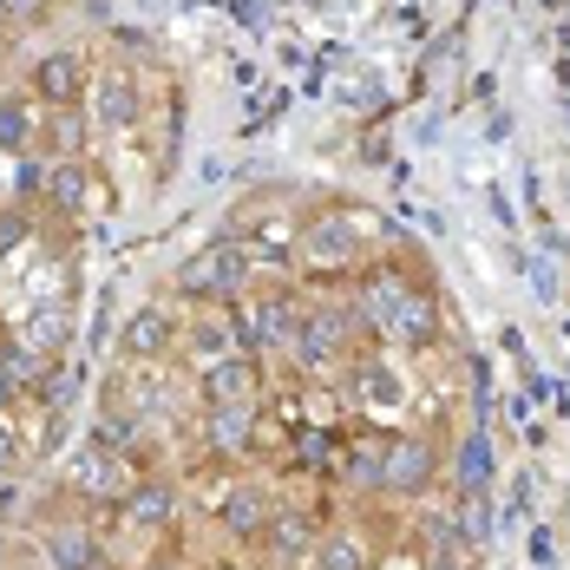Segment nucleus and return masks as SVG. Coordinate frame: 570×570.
<instances>
[{
	"label": "nucleus",
	"instance_id": "obj_1",
	"mask_svg": "<svg viewBox=\"0 0 570 570\" xmlns=\"http://www.w3.org/2000/svg\"><path fill=\"white\" fill-rule=\"evenodd\" d=\"M361 315H367V328H381V335L400 342V347H426L440 335L433 295H420L400 269H374V276L361 283Z\"/></svg>",
	"mask_w": 570,
	"mask_h": 570
},
{
	"label": "nucleus",
	"instance_id": "obj_2",
	"mask_svg": "<svg viewBox=\"0 0 570 570\" xmlns=\"http://www.w3.org/2000/svg\"><path fill=\"white\" fill-rule=\"evenodd\" d=\"M302 263H308V269H328V276L354 269V263H361V224H354L347 210H322V217L308 224V236H302Z\"/></svg>",
	"mask_w": 570,
	"mask_h": 570
},
{
	"label": "nucleus",
	"instance_id": "obj_3",
	"mask_svg": "<svg viewBox=\"0 0 570 570\" xmlns=\"http://www.w3.org/2000/svg\"><path fill=\"white\" fill-rule=\"evenodd\" d=\"M243 276H249V249L243 243H210L177 269V288L184 295H229V288H243Z\"/></svg>",
	"mask_w": 570,
	"mask_h": 570
},
{
	"label": "nucleus",
	"instance_id": "obj_4",
	"mask_svg": "<svg viewBox=\"0 0 570 570\" xmlns=\"http://www.w3.org/2000/svg\"><path fill=\"white\" fill-rule=\"evenodd\" d=\"M342 347H347V315L342 308H308V315L295 322V354H302L308 367H328Z\"/></svg>",
	"mask_w": 570,
	"mask_h": 570
},
{
	"label": "nucleus",
	"instance_id": "obj_5",
	"mask_svg": "<svg viewBox=\"0 0 570 570\" xmlns=\"http://www.w3.org/2000/svg\"><path fill=\"white\" fill-rule=\"evenodd\" d=\"M433 472H440V459H433L426 440H387L381 485H394V492H426V485H433Z\"/></svg>",
	"mask_w": 570,
	"mask_h": 570
},
{
	"label": "nucleus",
	"instance_id": "obj_6",
	"mask_svg": "<svg viewBox=\"0 0 570 570\" xmlns=\"http://www.w3.org/2000/svg\"><path fill=\"white\" fill-rule=\"evenodd\" d=\"M204 400H210V406H249V400H256V361H243V354L210 361V367H204Z\"/></svg>",
	"mask_w": 570,
	"mask_h": 570
},
{
	"label": "nucleus",
	"instance_id": "obj_7",
	"mask_svg": "<svg viewBox=\"0 0 570 570\" xmlns=\"http://www.w3.org/2000/svg\"><path fill=\"white\" fill-rule=\"evenodd\" d=\"M33 92L47 99V106H79L86 99V66L79 53H47L33 66Z\"/></svg>",
	"mask_w": 570,
	"mask_h": 570
},
{
	"label": "nucleus",
	"instance_id": "obj_8",
	"mask_svg": "<svg viewBox=\"0 0 570 570\" xmlns=\"http://www.w3.org/2000/svg\"><path fill=\"white\" fill-rule=\"evenodd\" d=\"M92 118H99V125H112V131H125V125L138 118V86H131V72H125V66L99 72V86H92Z\"/></svg>",
	"mask_w": 570,
	"mask_h": 570
},
{
	"label": "nucleus",
	"instance_id": "obj_9",
	"mask_svg": "<svg viewBox=\"0 0 570 570\" xmlns=\"http://www.w3.org/2000/svg\"><path fill=\"white\" fill-rule=\"evenodd\" d=\"M295 302H283V295H269V302H256L249 315H243V342L249 347H283V342H295Z\"/></svg>",
	"mask_w": 570,
	"mask_h": 570
},
{
	"label": "nucleus",
	"instance_id": "obj_10",
	"mask_svg": "<svg viewBox=\"0 0 570 570\" xmlns=\"http://www.w3.org/2000/svg\"><path fill=\"white\" fill-rule=\"evenodd\" d=\"M86 197H92V171H86L79 158H59L53 171H47V204L79 217V210H86Z\"/></svg>",
	"mask_w": 570,
	"mask_h": 570
},
{
	"label": "nucleus",
	"instance_id": "obj_11",
	"mask_svg": "<svg viewBox=\"0 0 570 570\" xmlns=\"http://www.w3.org/2000/svg\"><path fill=\"white\" fill-rule=\"evenodd\" d=\"M72 485H79V492H131V485H125V459L106 453V446L79 453V465H72Z\"/></svg>",
	"mask_w": 570,
	"mask_h": 570
},
{
	"label": "nucleus",
	"instance_id": "obj_12",
	"mask_svg": "<svg viewBox=\"0 0 570 570\" xmlns=\"http://www.w3.org/2000/svg\"><path fill=\"white\" fill-rule=\"evenodd\" d=\"M165 347H171V315H158V308H138V315L125 322V354L151 361V354H165Z\"/></svg>",
	"mask_w": 570,
	"mask_h": 570
},
{
	"label": "nucleus",
	"instance_id": "obj_13",
	"mask_svg": "<svg viewBox=\"0 0 570 570\" xmlns=\"http://www.w3.org/2000/svg\"><path fill=\"white\" fill-rule=\"evenodd\" d=\"M224 524L236 538H256L263 524H269V505H263V485H236L224 499Z\"/></svg>",
	"mask_w": 570,
	"mask_h": 570
},
{
	"label": "nucleus",
	"instance_id": "obj_14",
	"mask_svg": "<svg viewBox=\"0 0 570 570\" xmlns=\"http://www.w3.org/2000/svg\"><path fill=\"white\" fill-rule=\"evenodd\" d=\"M453 479H459V492H485V485H492V440H485V433H472V440L459 446Z\"/></svg>",
	"mask_w": 570,
	"mask_h": 570
},
{
	"label": "nucleus",
	"instance_id": "obj_15",
	"mask_svg": "<svg viewBox=\"0 0 570 570\" xmlns=\"http://www.w3.org/2000/svg\"><path fill=\"white\" fill-rule=\"evenodd\" d=\"M165 518H171V492H165V485H131V492H125V524L151 531V524H165Z\"/></svg>",
	"mask_w": 570,
	"mask_h": 570
},
{
	"label": "nucleus",
	"instance_id": "obj_16",
	"mask_svg": "<svg viewBox=\"0 0 570 570\" xmlns=\"http://www.w3.org/2000/svg\"><path fill=\"white\" fill-rule=\"evenodd\" d=\"M210 446H249V406H210Z\"/></svg>",
	"mask_w": 570,
	"mask_h": 570
},
{
	"label": "nucleus",
	"instance_id": "obj_17",
	"mask_svg": "<svg viewBox=\"0 0 570 570\" xmlns=\"http://www.w3.org/2000/svg\"><path fill=\"white\" fill-rule=\"evenodd\" d=\"M263 531L276 538V551H288V558H302V551H315V524H308L302 512H283V518H269Z\"/></svg>",
	"mask_w": 570,
	"mask_h": 570
},
{
	"label": "nucleus",
	"instance_id": "obj_18",
	"mask_svg": "<svg viewBox=\"0 0 570 570\" xmlns=\"http://www.w3.org/2000/svg\"><path fill=\"white\" fill-rule=\"evenodd\" d=\"M459 538L465 544H485L492 538V499L485 492H459Z\"/></svg>",
	"mask_w": 570,
	"mask_h": 570
},
{
	"label": "nucleus",
	"instance_id": "obj_19",
	"mask_svg": "<svg viewBox=\"0 0 570 570\" xmlns=\"http://www.w3.org/2000/svg\"><path fill=\"white\" fill-rule=\"evenodd\" d=\"M47 138L59 145V158H79V145H86V125H79V112H72V106H53Z\"/></svg>",
	"mask_w": 570,
	"mask_h": 570
},
{
	"label": "nucleus",
	"instance_id": "obj_20",
	"mask_svg": "<svg viewBox=\"0 0 570 570\" xmlns=\"http://www.w3.org/2000/svg\"><path fill=\"white\" fill-rule=\"evenodd\" d=\"M315 570H367V558H361L354 538H328V544L315 551Z\"/></svg>",
	"mask_w": 570,
	"mask_h": 570
},
{
	"label": "nucleus",
	"instance_id": "obj_21",
	"mask_svg": "<svg viewBox=\"0 0 570 570\" xmlns=\"http://www.w3.org/2000/svg\"><path fill=\"white\" fill-rule=\"evenodd\" d=\"M27 131H33V118H27V106L0 99V145H7V151H20V145H27Z\"/></svg>",
	"mask_w": 570,
	"mask_h": 570
},
{
	"label": "nucleus",
	"instance_id": "obj_22",
	"mask_svg": "<svg viewBox=\"0 0 570 570\" xmlns=\"http://www.w3.org/2000/svg\"><path fill=\"white\" fill-rule=\"evenodd\" d=\"M381 465H387V440H381V446H361V453L347 459V479H361V485H381Z\"/></svg>",
	"mask_w": 570,
	"mask_h": 570
},
{
	"label": "nucleus",
	"instance_id": "obj_23",
	"mask_svg": "<svg viewBox=\"0 0 570 570\" xmlns=\"http://www.w3.org/2000/svg\"><path fill=\"white\" fill-rule=\"evenodd\" d=\"M66 342V308H40V322H33V354H40V347H59Z\"/></svg>",
	"mask_w": 570,
	"mask_h": 570
},
{
	"label": "nucleus",
	"instance_id": "obj_24",
	"mask_svg": "<svg viewBox=\"0 0 570 570\" xmlns=\"http://www.w3.org/2000/svg\"><path fill=\"white\" fill-rule=\"evenodd\" d=\"M53 564H66V570H86V564H92V544H86L79 531H66V538H53Z\"/></svg>",
	"mask_w": 570,
	"mask_h": 570
},
{
	"label": "nucleus",
	"instance_id": "obj_25",
	"mask_svg": "<svg viewBox=\"0 0 570 570\" xmlns=\"http://www.w3.org/2000/svg\"><path fill=\"white\" fill-rule=\"evenodd\" d=\"M72 387H79V374H72V367H59V374H47V400H66Z\"/></svg>",
	"mask_w": 570,
	"mask_h": 570
},
{
	"label": "nucleus",
	"instance_id": "obj_26",
	"mask_svg": "<svg viewBox=\"0 0 570 570\" xmlns=\"http://www.w3.org/2000/svg\"><path fill=\"white\" fill-rule=\"evenodd\" d=\"M40 7H47V0H0V13H13V20H33Z\"/></svg>",
	"mask_w": 570,
	"mask_h": 570
},
{
	"label": "nucleus",
	"instance_id": "obj_27",
	"mask_svg": "<svg viewBox=\"0 0 570 570\" xmlns=\"http://www.w3.org/2000/svg\"><path fill=\"white\" fill-rule=\"evenodd\" d=\"M302 459H315V465H322V459H328V440H322V433H308V440H302Z\"/></svg>",
	"mask_w": 570,
	"mask_h": 570
},
{
	"label": "nucleus",
	"instance_id": "obj_28",
	"mask_svg": "<svg viewBox=\"0 0 570 570\" xmlns=\"http://www.w3.org/2000/svg\"><path fill=\"white\" fill-rule=\"evenodd\" d=\"M0 243H20V217H0Z\"/></svg>",
	"mask_w": 570,
	"mask_h": 570
},
{
	"label": "nucleus",
	"instance_id": "obj_29",
	"mask_svg": "<svg viewBox=\"0 0 570 570\" xmlns=\"http://www.w3.org/2000/svg\"><path fill=\"white\" fill-rule=\"evenodd\" d=\"M13 387H20V381H13V374H7V367H0V406H7V400H13Z\"/></svg>",
	"mask_w": 570,
	"mask_h": 570
},
{
	"label": "nucleus",
	"instance_id": "obj_30",
	"mask_svg": "<svg viewBox=\"0 0 570 570\" xmlns=\"http://www.w3.org/2000/svg\"><path fill=\"white\" fill-rule=\"evenodd\" d=\"M7 453H13V446H7V426H0V465H7Z\"/></svg>",
	"mask_w": 570,
	"mask_h": 570
},
{
	"label": "nucleus",
	"instance_id": "obj_31",
	"mask_svg": "<svg viewBox=\"0 0 570 570\" xmlns=\"http://www.w3.org/2000/svg\"><path fill=\"white\" fill-rule=\"evenodd\" d=\"M86 570H112V564H86Z\"/></svg>",
	"mask_w": 570,
	"mask_h": 570
},
{
	"label": "nucleus",
	"instance_id": "obj_32",
	"mask_svg": "<svg viewBox=\"0 0 570 570\" xmlns=\"http://www.w3.org/2000/svg\"><path fill=\"white\" fill-rule=\"evenodd\" d=\"M151 570H171V564H151Z\"/></svg>",
	"mask_w": 570,
	"mask_h": 570
}]
</instances>
